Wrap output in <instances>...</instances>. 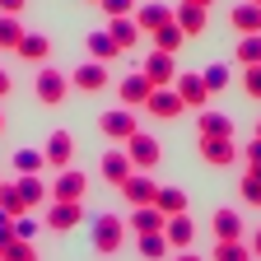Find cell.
I'll return each mask as SVG.
<instances>
[{"label":"cell","instance_id":"cell-1","mask_svg":"<svg viewBox=\"0 0 261 261\" xmlns=\"http://www.w3.org/2000/svg\"><path fill=\"white\" fill-rule=\"evenodd\" d=\"M33 93H38V103L61 108L65 93H70V75L56 70V65H38V75H33Z\"/></svg>","mask_w":261,"mask_h":261},{"label":"cell","instance_id":"cell-2","mask_svg":"<svg viewBox=\"0 0 261 261\" xmlns=\"http://www.w3.org/2000/svg\"><path fill=\"white\" fill-rule=\"evenodd\" d=\"M121 243H126V219H117L112 210L98 215L93 219V247L103 252V256H112V252H121Z\"/></svg>","mask_w":261,"mask_h":261},{"label":"cell","instance_id":"cell-3","mask_svg":"<svg viewBox=\"0 0 261 261\" xmlns=\"http://www.w3.org/2000/svg\"><path fill=\"white\" fill-rule=\"evenodd\" d=\"M98 130H103L108 140H130L140 130V117H136V108H117V112L108 108L103 117H98Z\"/></svg>","mask_w":261,"mask_h":261},{"label":"cell","instance_id":"cell-4","mask_svg":"<svg viewBox=\"0 0 261 261\" xmlns=\"http://www.w3.org/2000/svg\"><path fill=\"white\" fill-rule=\"evenodd\" d=\"M126 154H130V163H136V173H154V163L163 159V145L154 136H145V130H136V136L126 140Z\"/></svg>","mask_w":261,"mask_h":261},{"label":"cell","instance_id":"cell-5","mask_svg":"<svg viewBox=\"0 0 261 261\" xmlns=\"http://www.w3.org/2000/svg\"><path fill=\"white\" fill-rule=\"evenodd\" d=\"M140 70L149 75V84H154V89H168V84L182 75V70H177V61H173V51H149V61L140 65Z\"/></svg>","mask_w":261,"mask_h":261},{"label":"cell","instance_id":"cell-6","mask_svg":"<svg viewBox=\"0 0 261 261\" xmlns=\"http://www.w3.org/2000/svg\"><path fill=\"white\" fill-rule=\"evenodd\" d=\"M173 89H177V98H182V103L187 108H196V112H205V103H210V89H205V75H177L173 80Z\"/></svg>","mask_w":261,"mask_h":261},{"label":"cell","instance_id":"cell-7","mask_svg":"<svg viewBox=\"0 0 261 261\" xmlns=\"http://www.w3.org/2000/svg\"><path fill=\"white\" fill-rule=\"evenodd\" d=\"M145 112H149V117H159V121H173V117H182V112H187V103L177 98V89L168 84V89H154V93H149Z\"/></svg>","mask_w":261,"mask_h":261},{"label":"cell","instance_id":"cell-8","mask_svg":"<svg viewBox=\"0 0 261 261\" xmlns=\"http://www.w3.org/2000/svg\"><path fill=\"white\" fill-rule=\"evenodd\" d=\"M117 191H121L126 201H130V210H136V205H154V196H159V182H154L149 173H130V177H126Z\"/></svg>","mask_w":261,"mask_h":261},{"label":"cell","instance_id":"cell-9","mask_svg":"<svg viewBox=\"0 0 261 261\" xmlns=\"http://www.w3.org/2000/svg\"><path fill=\"white\" fill-rule=\"evenodd\" d=\"M89 191V177L80 168H61V177L51 182V201H84Z\"/></svg>","mask_w":261,"mask_h":261},{"label":"cell","instance_id":"cell-10","mask_svg":"<svg viewBox=\"0 0 261 261\" xmlns=\"http://www.w3.org/2000/svg\"><path fill=\"white\" fill-rule=\"evenodd\" d=\"M117 93H121V108H145L149 93H154V84H149L145 70H136V75H126V80L117 84Z\"/></svg>","mask_w":261,"mask_h":261},{"label":"cell","instance_id":"cell-11","mask_svg":"<svg viewBox=\"0 0 261 261\" xmlns=\"http://www.w3.org/2000/svg\"><path fill=\"white\" fill-rule=\"evenodd\" d=\"M84 224V205L80 201H51L47 205V228H56V233H65V228Z\"/></svg>","mask_w":261,"mask_h":261},{"label":"cell","instance_id":"cell-12","mask_svg":"<svg viewBox=\"0 0 261 261\" xmlns=\"http://www.w3.org/2000/svg\"><path fill=\"white\" fill-rule=\"evenodd\" d=\"M42 154H47L51 168H70V159H75V136H70V130H51L47 145H42Z\"/></svg>","mask_w":261,"mask_h":261},{"label":"cell","instance_id":"cell-13","mask_svg":"<svg viewBox=\"0 0 261 261\" xmlns=\"http://www.w3.org/2000/svg\"><path fill=\"white\" fill-rule=\"evenodd\" d=\"M210 228H215V243H243V215H238V210H228V205L215 210Z\"/></svg>","mask_w":261,"mask_h":261},{"label":"cell","instance_id":"cell-14","mask_svg":"<svg viewBox=\"0 0 261 261\" xmlns=\"http://www.w3.org/2000/svg\"><path fill=\"white\" fill-rule=\"evenodd\" d=\"M98 173L108 177V187H121L130 173H136V163H130V154H126V149H108V154H103V163H98Z\"/></svg>","mask_w":261,"mask_h":261},{"label":"cell","instance_id":"cell-15","mask_svg":"<svg viewBox=\"0 0 261 261\" xmlns=\"http://www.w3.org/2000/svg\"><path fill=\"white\" fill-rule=\"evenodd\" d=\"M238 145H233V136H228V140H201V159L210 163V168H233V163H238Z\"/></svg>","mask_w":261,"mask_h":261},{"label":"cell","instance_id":"cell-16","mask_svg":"<svg viewBox=\"0 0 261 261\" xmlns=\"http://www.w3.org/2000/svg\"><path fill=\"white\" fill-rule=\"evenodd\" d=\"M173 23L187 33V38H201V33L210 28V10H201V5H187V0H182V5L173 10Z\"/></svg>","mask_w":261,"mask_h":261},{"label":"cell","instance_id":"cell-17","mask_svg":"<svg viewBox=\"0 0 261 261\" xmlns=\"http://www.w3.org/2000/svg\"><path fill=\"white\" fill-rule=\"evenodd\" d=\"M163 238L173 243V252H191V238H196V224H191V210L173 215L168 224H163Z\"/></svg>","mask_w":261,"mask_h":261},{"label":"cell","instance_id":"cell-18","mask_svg":"<svg viewBox=\"0 0 261 261\" xmlns=\"http://www.w3.org/2000/svg\"><path fill=\"white\" fill-rule=\"evenodd\" d=\"M70 84H75V89H84V93H98V89H108V65H103V61H84V65H75Z\"/></svg>","mask_w":261,"mask_h":261},{"label":"cell","instance_id":"cell-19","mask_svg":"<svg viewBox=\"0 0 261 261\" xmlns=\"http://www.w3.org/2000/svg\"><path fill=\"white\" fill-rule=\"evenodd\" d=\"M130 19H136V28H140V33H149V38H154L163 23H173V10H168V5H159V0H149V5H140Z\"/></svg>","mask_w":261,"mask_h":261},{"label":"cell","instance_id":"cell-20","mask_svg":"<svg viewBox=\"0 0 261 261\" xmlns=\"http://www.w3.org/2000/svg\"><path fill=\"white\" fill-rule=\"evenodd\" d=\"M196 130H201V140H228V136H233V117L201 112V117H196Z\"/></svg>","mask_w":261,"mask_h":261},{"label":"cell","instance_id":"cell-21","mask_svg":"<svg viewBox=\"0 0 261 261\" xmlns=\"http://www.w3.org/2000/svg\"><path fill=\"white\" fill-rule=\"evenodd\" d=\"M23 61H33V65H47V56H51V38L47 33H23V42L14 47Z\"/></svg>","mask_w":261,"mask_h":261},{"label":"cell","instance_id":"cell-22","mask_svg":"<svg viewBox=\"0 0 261 261\" xmlns=\"http://www.w3.org/2000/svg\"><path fill=\"white\" fill-rule=\"evenodd\" d=\"M228 23H233L243 38H252V33H261V5H252V0H243V5H233V14H228Z\"/></svg>","mask_w":261,"mask_h":261},{"label":"cell","instance_id":"cell-23","mask_svg":"<svg viewBox=\"0 0 261 261\" xmlns=\"http://www.w3.org/2000/svg\"><path fill=\"white\" fill-rule=\"evenodd\" d=\"M126 224L136 228V233H163V224H168V215H159L154 205H136Z\"/></svg>","mask_w":261,"mask_h":261},{"label":"cell","instance_id":"cell-24","mask_svg":"<svg viewBox=\"0 0 261 261\" xmlns=\"http://www.w3.org/2000/svg\"><path fill=\"white\" fill-rule=\"evenodd\" d=\"M154 210H159V215H168V219H173V215H182V210H187V191H182V187H159Z\"/></svg>","mask_w":261,"mask_h":261},{"label":"cell","instance_id":"cell-25","mask_svg":"<svg viewBox=\"0 0 261 261\" xmlns=\"http://www.w3.org/2000/svg\"><path fill=\"white\" fill-rule=\"evenodd\" d=\"M84 42H89V61H103V65H108V61H117V56H121V51H117V42L108 38V28H98V33H89Z\"/></svg>","mask_w":261,"mask_h":261},{"label":"cell","instance_id":"cell-26","mask_svg":"<svg viewBox=\"0 0 261 261\" xmlns=\"http://www.w3.org/2000/svg\"><path fill=\"white\" fill-rule=\"evenodd\" d=\"M0 210H5L10 219L33 215V210H28V201H23V191H19V182H0Z\"/></svg>","mask_w":261,"mask_h":261},{"label":"cell","instance_id":"cell-27","mask_svg":"<svg viewBox=\"0 0 261 261\" xmlns=\"http://www.w3.org/2000/svg\"><path fill=\"white\" fill-rule=\"evenodd\" d=\"M136 247H140V256H145V261H168V256H173V243L163 238V233H140V243H136Z\"/></svg>","mask_w":261,"mask_h":261},{"label":"cell","instance_id":"cell-28","mask_svg":"<svg viewBox=\"0 0 261 261\" xmlns=\"http://www.w3.org/2000/svg\"><path fill=\"white\" fill-rule=\"evenodd\" d=\"M108 38L117 42V51H130V47H136V38H140V28H136V19H112V23H108Z\"/></svg>","mask_w":261,"mask_h":261},{"label":"cell","instance_id":"cell-29","mask_svg":"<svg viewBox=\"0 0 261 261\" xmlns=\"http://www.w3.org/2000/svg\"><path fill=\"white\" fill-rule=\"evenodd\" d=\"M182 42H187V33H182L177 23H163V28L154 33V51H173V56H177Z\"/></svg>","mask_w":261,"mask_h":261},{"label":"cell","instance_id":"cell-30","mask_svg":"<svg viewBox=\"0 0 261 261\" xmlns=\"http://www.w3.org/2000/svg\"><path fill=\"white\" fill-rule=\"evenodd\" d=\"M19 191H23V201H28V210H38V205L47 201V182H42L38 173H28V177H19Z\"/></svg>","mask_w":261,"mask_h":261},{"label":"cell","instance_id":"cell-31","mask_svg":"<svg viewBox=\"0 0 261 261\" xmlns=\"http://www.w3.org/2000/svg\"><path fill=\"white\" fill-rule=\"evenodd\" d=\"M233 61L243 65H261V33H252V38H238V51H233Z\"/></svg>","mask_w":261,"mask_h":261},{"label":"cell","instance_id":"cell-32","mask_svg":"<svg viewBox=\"0 0 261 261\" xmlns=\"http://www.w3.org/2000/svg\"><path fill=\"white\" fill-rule=\"evenodd\" d=\"M23 42V23H19V14H0V47H19Z\"/></svg>","mask_w":261,"mask_h":261},{"label":"cell","instance_id":"cell-33","mask_svg":"<svg viewBox=\"0 0 261 261\" xmlns=\"http://www.w3.org/2000/svg\"><path fill=\"white\" fill-rule=\"evenodd\" d=\"M42 163H47V154H42V149H19V154H14V173H19V177L42 173Z\"/></svg>","mask_w":261,"mask_h":261},{"label":"cell","instance_id":"cell-34","mask_svg":"<svg viewBox=\"0 0 261 261\" xmlns=\"http://www.w3.org/2000/svg\"><path fill=\"white\" fill-rule=\"evenodd\" d=\"M210 261H256L247 243H215V256Z\"/></svg>","mask_w":261,"mask_h":261},{"label":"cell","instance_id":"cell-35","mask_svg":"<svg viewBox=\"0 0 261 261\" xmlns=\"http://www.w3.org/2000/svg\"><path fill=\"white\" fill-rule=\"evenodd\" d=\"M238 191H243L247 205H261V168H247V177L238 182Z\"/></svg>","mask_w":261,"mask_h":261},{"label":"cell","instance_id":"cell-36","mask_svg":"<svg viewBox=\"0 0 261 261\" xmlns=\"http://www.w3.org/2000/svg\"><path fill=\"white\" fill-rule=\"evenodd\" d=\"M0 261H38V247H33V243H23V238H14L5 252H0Z\"/></svg>","mask_w":261,"mask_h":261},{"label":"cell","instance_id":"cell-37","mask_svg":"<svg viewBox=\"0 0 261 261\" xmlns=\"http://www.w3.org/2000/svg\"><path fill=\"white\" fill-rule=\"evenodd\" d=\"M201 75H205V89H210V93H219V89L228 84V65H224V61H215V65H205Z\"/></svg>","mask_w":261,"mask_h":261},{"label":"cell","instance_id":"cell-38","mask_svg":"<svg viewBox=\"0 0 261 261\" xmlns=\"http://www.w3.org/2000/svg\"><path fill=\"white\" fill-rule=\"evenodd\" d=\"M98 10H103L108 19H130V14H136V0H103Z\"/></svg>","mask_w":261,"mask_h":261},{"label":"cell","instance_id":"cell-39","mask_svg":"<svg viewBox=\"0 0 261 261\" xmlns=\"http://www.w3.org/2000/svg\"><path fill=\"white\" fill-rule=\"evenodd\" d=\"M243 89H247V98L261 103V65H247V70H243Z\"/></svg>","mask_w":261,"mask_h":261},{"label":"cell","instance_id":"cell-40","mask_svg":"<svg viewBox=\"0 0 261 261\" xmlns=\"http://www.w3.org/2000/svg\"><path fill=\"white\" fill-rule=\"evenodd\" d=\"M33 233H38V219H33V215H19V219H14V238L33 243Z\"/></svg>","mask_w":261,"mask_h":261},{"label":"cell","instance_id":"cell-41","mask_svg":"<svg viewBox=\"0 0 261 261\" xmlns=\"http://www.w3.org/2000/svg\"><path fill=\"white\" fill-rule=\"evenodd\" d=\"M10 243H14V219H10L5 210H0V252H5Z\"/></svg>","mask_w":261,"mask_h":261},{"label":"cell","instance_id":"cell-42","mask_svg":"<svg viewBox=\"0 0 261 261\" xmlns=\"http://www.w3.org/2000/svg\"><path fill=\"white\" fill-rule=\"evenodd\" d=\"M243 159H247V168H261V140L252 136V145H243Z\"/></svg>","mask_w":261,"mask_h":261},{"label":"cell","instance_id":"cell-43","mask_svg":"<svg viewBox=\"0 0 261 261\" xmlns=\"http://www.w3.org/2000/svg\"><path fill=\"white\" fill-rule=\"evenodd\" d=\"M23 10V0H0V14H19Z\"/></svg>","mask_w":261,"mask_h":261},{"label":"cell","instance_id":"cell-44","mask_svg":"<svg viewBox=\"0 0 261 261\" xmlns=\"http://www.w3.org/2000/svg\"><path fill=\"white\" fill-rule=\"evenodd\" d=\"M10 89H14V80H10V70H5V65H0V98H5Z\"/></svg>","mask_w":261,"mask_h":261},{"label":"cell","instance_id":"cell-45","mask_svg":"<svg viewBox=\"0 0 261 261\" xmlns=\"http://www.w3.org/2000/svg\"><path fill=\"white\" fill-rule=\"evenodd\" d=\"M247 247H252V256H256V261H261V228H256V233H252V238H247Z\"/></svg>","mask_w":261,"mask_h":261},{"label":"cell","instance_id":"cell-46","mask_svg":"<svg viewBox=\"0 0 261 261\" xmlns=\"http://www.w3.org/2000/svg\"><path fill=\"white\" fill-rule=\"evenodd\" d=\"M168 261H201V256H196V252H173Z\"/></svg>","mask_w":261,"mask_h":261},{"label":"cell","instance_id":"cell-47","mask_svg":"<svg viewBox=\"0 0 261 261\" xmlns=\"http://www.w3.org/2000/svg\"><path fill=\"white\" fill-rule=\"evenodd\" d=\"M187 5H201V10H210V5H215V0H187Z\"/></svg>","mask_w":261,"mask_h":261},{"label":"cell","instance_id":"cell-48","mask_svg":"<svg viewBox=\"0 0 261 261\" xmlns=\"http://www.w3.org/2000/svg\"><path fill=\"white\" fill-rule=\"evenodd\" d=\"M256 140H261V117H256Z\"/></svg>","mask_w":261,"mask_h":261},{"label":"cell","instance_id":"cell-49","mask_svg":"<svg viewBox=\"0 0 261 261\" xmlns=\"http://www.w3.org/2000/svg\"><path fill=\"white\" fill-rule=\"evenodd\" d=\"M0 130H5V112H0Z\"/></svg>","mask_w":261,"mask_h":261},{"label":"cell","instance_id":"cell-50","mask_svg":"<svg viewBox=\"0 0 261 261\" xmlns=\"http://www.w3.org/2000/svg\"><path fill=\"white\" fill-rule=\"evenodd\" d=\"M93 5H103V0H93Z\"/></svg>","mask_w":261,"mask_h":261},{"label":"cell","instance_id":"cell-51","mask_svg":"<svg viewBox=\"0 0 261 261\" xmlns=\"http://www.w3.org/2000/svg\"><path fill=\"white\" fill-rule=\"evenodd\" d=\"M252 5H261V0H252Z\"/></svg>","mask_w":261,"mask_h":261}]
</instances>
